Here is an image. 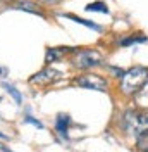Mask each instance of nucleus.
Listing matches in <instances>:
<instances>
[{
  "label": "nucleus",
  "mask_w": 148,
  "mask_h": 152,
  "mask_svg": "<svg viewBox=\"0 0 148 152\" xmlns=\"http://www.w3.org/2000/svg\"><path fill=\"white\" fill-rule=\"evenodd\" d=\"M147 76H148V69L143 66H134L131 69H128L124 73V76L120 78V90H122V94L131 95V94H134L136 90H139L141 86L145 85Z\"/></svg>",
  "instance_id": "nucleus-1"
},
{
  "label": "nucleus",
  "mask_w": 148,
  "mask_h": 152,
  "mask_svg": "<svg viewBox=\"0 0 148 152\" xmlns=\"http://www.w3.org/2000/svg\"><path fill=\"white\" fill-rule=\"evenodd\" d=\"M41 2H45V4H57L59 0H41Z\"/></svg>",
  "instance_id": "nucleus-16"
},
{
  "label": "nucleus",
  "mask_w": 148,
  "mask_h": 152,
  "mask_svg": "<svg viewBox=\"0 0 148 152\" xmlns=\"http://www.w3.org/2000/svg\"><path fill=\"white\" fill-rule=\"evenodd\" d=\"M102 61H103V57L100 52L88 48V50H78L76 52V56L73 59V64L78 69H91V67L100 66Z\"/></svg>",
  "instance_id": "nucleus-3"
},
{
  "label": "nucleus",
  "mask_w": 148,
  "mask_h": 152,
  "mask_svg": "<svg viewBox=\"0 0 148 152\" xmlns=\"http://www.w3.org/2000/svg\"><path fill=\"white\" fill-rule=\"evenodd\" d=\"M0 138H2V140H4V138H7V137H5V135H4V133H0Z\"/></svg>",
  "instance_id": "nucleus-17"
},
{
  "label": "nucleus",
  "mask_w": 148,
  "mask_h": 152,
  "mask_svg": "<svg viewBox=\"0 0 148 152\" xmlns=\"http://www.w3.org/2000/svg\"><path fill=\"white\" fill-rule=\"evenodd\" d=\"M136 147L141 152H148V132L141 133V135L136 137Z\"/></svg>",
  "instance_id": "nucleus-9"
},
{
  "label": "nucleus",
  "mask_w": 148,
  "mask_h": 152,
  "mask_svg": "<svg viewBox=\"0 0 148 152\" xmlns=\"http://www.w3.org/2000/svg\"><path fill=\"white\" fill-rule=\"evenodd\" d=\"M84 9L88 10V12H103V14H109V9H107V5L103 2H91Z\"/></svg>",
  "instance_id": "nucleus-8"
},
{
  "label": "nucleus",
  "mask_w": 148,
  "mask_h": 152,
  "mask_svg": "<svg viewBox=\"0 0 148 152\" xmlns=\"http://www.w3.org/2000/svg\"><path fill=\"white\" fill-rule=\"evenodd\" d=\"M60 50H57V48H50L48 52H46V62H54L55 59H59L60 57Z\"/></svg>",
  "instance_id": "nucleus-12"
},
{
  "label": "nucleus",
  "mask_w": 148,
  "mask_h": 152,
  "mask_svg": "<svg viewBox=\"0 0 148 152\" xmlns=\"http://www.w3.org/2000/svg\"><path fill=\"white\" fill-rule=\"evenodd\" d=\"M65 18L73 19L74 23L83 24V26H88V28H91V29H100V26H98V24H95V23H91V21H86V19H83V18H78V16H73V14H67Z\"/></svg>",
  "instance_id": "nucleus-10"
},
{
  "label": "nucleus",
  "mask_w": 148,
  "mask_h": 152,
  "mask_svg": "<svg viewBox=\"0 0 148 152\" xmlns=\"http://www.w3.org/2000/svg\"><path fill=\"white\" fill-rule=\"evenodd\" d=\"M141 100L148 104V81H147V85L143 86V92H141Z\"/></svg>",
  "instance_id": "nucleus-14"
},
{
  "label": "nucleus",
  "mask_w": 148,
  "mask_h": 152,
  "mask_svg": "<svg viewBox=\"0 0 148 152\" xmlns=\"http://www.w3.org/2000/svg\"><path fill=\"white\" fill-rule=\"evenodd\" d=\"M26 121H28V123H31V124H35V126H38V128H43V124L40 123V121H36V119H33V118H26Z\"/></svg>",
  "instance_id": "nucleus-15"
},
{
  "label": "nucleus",
  "mask_w": 148,
  "mask_h": 152,
  "mask_svg": "<svg viewBox=\"0 0 148 152\" xmlns=\"http://www.w3.org/2000/svg\"><path fill=\"white\" fill-rule=\"evenodd\" d=\"M124 126L134 137L148 132V114L141 111H128L124 114Z\"/></svg>",
  "instance_id": "nucleus-2"
},
{
  "label": "nucleus",
  "mask_w": 148,
  "mask_h": 152,
  "mask_svg": "<svg viewBox=\"0 0 148 152\" xmlns=\"http://www.w3.org/2000/svg\"><path fill=\"white\" fill-rule=\"evenodd\" d=\"M74 83L78 86H83V88H90V90H98V92H105L109 88V83L103 80L102 76L98 75H91V73H86L83 76H78L74 80Z\"/></svg>",
  "instance_id": "nucleus-4"
},
{
  "label": "nucleus",
  "mask_w": 148,
  "mask_h": 152,
  "mask_svg": "<svg viewBox=\"0 0 148 152\" xmlns=\"http://www.w3.org/2000/svg\"><path fill=\"white\" fill-rule=\"evenodd\" d=\"M0 73H2V69H0Z\"/></svg>",
  "instance_id": "nucleus-18"
},
{
  "label": "nucleus",
  "mask_w": 148,
  "mask_h": 152,
  "mask_svg": "<svg viewBox=\"0 0 148 152\" xmlns=\"http://www.w3.org/2000/svg\"><path fill=\"white\" fill-rule=\"evenodd\" d=\"M4 88H5V90H7V92H9L12 97H14V100H16L17 104H21V94H19V92L16 90V88H14V86H12V85H7V83H5V85H4Z\"/></svg>",
  "instance_id": "nucleus-11"
},
{
  "label": "nucleus",
  "mask_w": 148,
  "mask_h": 152,
  "mask_svg": "<svg viewBox=\"0 0 148 152\" xmlns=\"http://www.w3.org/2000/svg\"><path fill=\"white\" fill-rule=\"evenodd\" d=\"M14 9H19V10H26V12H31V14H38V16H43L40 10H38V5L29 2V0H17L14 2Z\"/></svg>",
  "instance_id": "nucleus-6"
},
{
  "label": "nucleus",
  "mask_w": 148,
  "mask_h": 152,
  "mask_svg": "<svg viewBox=\"0 0 148 152\" xmlns=\"http://www.w3.org/2000/svg\"><path fill=\"white\" fill-rule=\"evenodd\" d=\"M59 78H60V73L48 67V69H43V71L36 73L35 76H31L29 78V83L31 85H50V83H54Z\"/></svg>",
  "instance_id": "nucleus-5"
},
{
  "label": "nucleus",
  "mask_w": 148,
  "mask_h": 152,
  "mask_svg": "<svg viewBox=\"0 0 148 152\" xmlns=\"http://www.w3.org/2000/svg\"><path fill=\"white\" fill-rule=\"evenodd\" d=\"M141 42H147V37H141V38H126V40H122L120 42V45H131V43H141Z\"/></svg>",
  "instance_id": "nucleus-13"
},
{
  "label": "nucleus",
  "mask_w": 148,
  "mask_h": 152,
  "mask_svg": "<svg viewBox=\"0 0 148 152\" xmlns=\"http://www.w3.org/2000/svg\"><path fill=\"white\" fill-rule=\"evenodd\" d=\"M69 121H71L69 116H62V114H60V116L57 118V132L60 133L64 138H69V137H67V124H69Z\"/></svg>",
  "instance_id": "nucleus-7"
}]
</instances>
